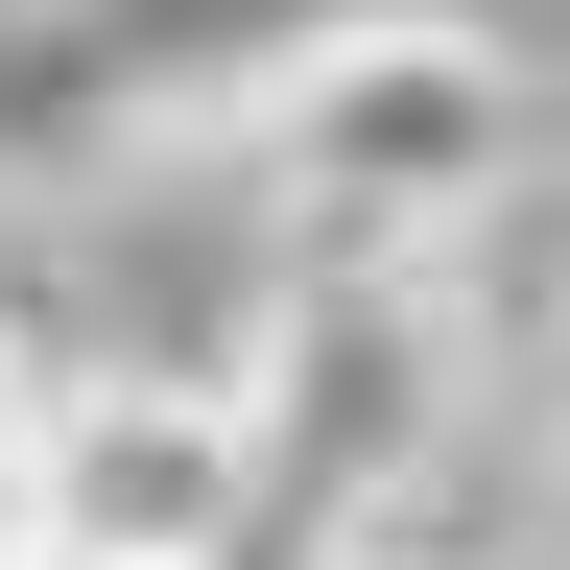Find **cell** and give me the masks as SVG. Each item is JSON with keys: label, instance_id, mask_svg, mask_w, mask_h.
Here are the masks:
<instances>
[{"label": "cell", "instance_id": "cell-1", "mask_svg": "<svg viewBox=\"0 0 570 570\" xmlns=\"http://www.w3.org/2000/svg\"><path fill=\"white\" fill-rule=\"evenodd\" d=\"M262 167V238L285 262H452L499 190H523V71L475 24H428V0H333L309 48H285V96L238 119Z\"/></svg>", "mask_w": 570, "mask_h": 570}, {"label": "cell", "instance_id": "cell-2", "mask_svg": "<svg viewBox=\"0 0 570 570\" xmlns=\"http://www.w3.org/2000/svg\"><path fill=\"white\" fill-rule=\"evenodd\" d=\"M452 404H475V356H452V309H428V262H309L285 333H262V499L333 523V547H404ZM428 547H452V523H428Z\"/></svg>", "mask_w": 570, "mask_h": 570}, {"label": "cell", "instance_id": "cell-3", "mask_svg": "<svg viewBox=\"0 0 570 570\" xmlns=\"http://www.w3.org/2000/svg\"><path fill=\"white\" fill-rule=\"evenodd\" d=\"M333 0H0V190H96L167 142H238Z\"/></svg>", "mask_w": 570, "mask_h": 570}, {"label": "cell", "instance_id": "cell-4", "mask_svg": "<svg viewBox=\"0 0 570 570\" xmlns=\"http://www.w3.org/2000/svg\"><path fill=\"white\" fill-rule=\"evenodd\" d=\"M285 523L262 499V381L190 356H71L48 452H24V570H238Z\"/></svg>", "mask_w": 570, "mask_h": 570}, {"label": "cell", "instance_id": "cell-5", "mask_svg": "<svg viewBox=\"0 0 570 570\" xmlns=\"http://www.w3.org/2000/svg\"><path fill=\"white\" fill-rule=\"evenodd\" d=\"M24 452H48V333L0 309V570H24Z\"/></svg>", "mask_w": 570, "mask_h": 570}, {"label": "cell", "instance_id": "cell-6", "mask_svg": "<svg viewBox=\"0 0 570 570\" xmlns=\"http://www.w3.org/2000/svg\"><path fill=\"white\" fill-rule=\"evenodd\" d=\"M333 570H499V547H428V523H404V547H333Z\"/></svg>", "mask_w": 570, "mask_h": 570}, {"label": "cell", "instance_id": "cell-7", "mask_svg": "<svg viewBox=\"0 0 570 570\" xmlns=\"http://www.w3.org/2000/svg\"><path fill=\"white\" fill-rule=\"evenodd\" d=\"M547 428H570V309H547Z\"/></svg>", "mask_w": 570, "mask_h": 570}, {"label": "cell", "instance_id": "cell-8", "mask_svg": "<svg viewBox=\"0 0 570 570\" xmlns=\"http://www.w3.org/2000/svg\"><path fill=\"white\" fill-rule=\"evenodd\" d=\"M547 570H570V499H547Z\"/></svg>", "mask_w": 570, "mask_h": 570}]
</instances>
